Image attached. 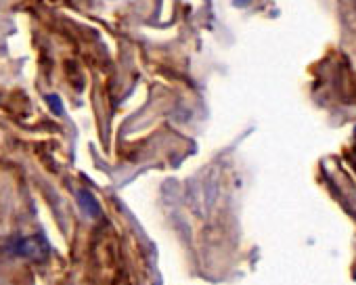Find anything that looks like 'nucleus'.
<instances>
[{
	"label": "nucleus",
	"instance_id": "obj_1",
	"mask_svg": "<svg viewBox=\"0 0 356 285\" xmlns=\"http://www.w3.org/2000/svg\"><path fill=\"white\" fill-rule=\"evenodd\" d=\"M17 252H19L22 256L42 258V254L47 252V245H44V241H42L40 237H36V239H26V241H22V243H19Z\"/></svg>",
	"mask_w": 356,
	"mask_h": 285
},
{
	"label": "nucleus",
	"instance_id": "obj_2",
	"mask_svg": "<svg viewBox=\"0 0 356 285\" xmlns=\"http://www.w3.org/2000/svg\"><path fill=\"white\" fill-rule=\"evenodd\" d=\"M78 204H80V208H82L90 218H99V216H101V206H99V202L95 200L92 193H88V191H78Z\"/></svg>",
	"mask_w": 356,
	"mask_h": 285
},
{
	"label": "nucleus",
	"instance_id": "obj_3",
	"mask_svg": "<svg viewBox=\"0 0 356 285\" xmlns=\"http://www.w3.org/2000/svg\"><path fill=\"white\" fill-rule=\"evenodd\" d=\"M47 103L53 107V111H55L57 115L63 113V103H61V99H59L57 95H49V97H47Z\"/></svg>",
	"mask_w": 356,
	"mask_h": 285
},
{
	"label": "nucleus",
	"instance_id": "obj_4",
	"mask_svg": "<svg viewBox=\"0 0 356 285\" xmlns=\"http://www.w3.org/2000/svg\"><path fill=\"white\" fill-rule=\"evenodd\" d=\"M252 3V0H233V5L235 7H248Z\"/></svg>",
	"mask_w": 356,
	"mask_h": 285
}]
</instances>
